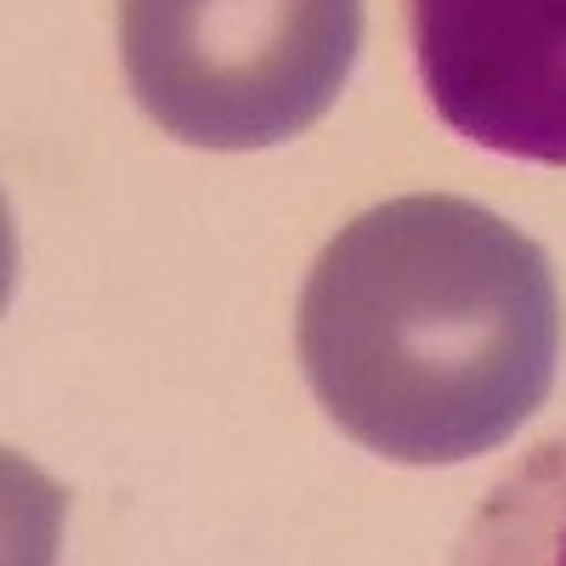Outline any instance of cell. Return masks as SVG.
<instances>
[{"label": "cell", "mask_w": 566, "mask_h": 566, "mask_svg": "<svg viewBox=\"0 0 566 566\" xmlns=\"http://www.w3.org/2000/svg\"><path fill=\"white\" fill-rule=\"evenodd\" d=\"M437 119L504 159L566 165V0H402Z\"/></svg>", "instance_id": "3"}, {"label": "cell", "mask_w": 566, "mask_h": 566, "mask_svg": "<svg viewBox=\"0 0 566 566\" xmlns=\"http://www.w3.org/2000/svg\"><path fill=\"white\" fill-rule=\"evenodd\" d=\"M459 560L482 566H566V437L533 448L488 493L464 527Z\"/></svg>", "instance_id": "4"}, {"label": "cell", "mask_w": 566, "mask_h": 566, "mask_svg": "<svg viewBox=\"0 0 566 566\" xmlns=\"http://www.w3.org/2000/svg\"><path fill=\"white\" fill-rule=\"evenodd\" d=\"M295 335L312 397L352 442L397 464H464L544 408L560 295L522 227L453 193H408L323 244Z\"/></svg>", "instance_id": "1"}, {"label": "cell", "mask_w": 566, "mask_h": 566, "mask_svg": "<svg viewBox=\"0 0 566 566\" xmlns=\"http://www.w3.org/2000/svg\"><path fill=\"white\" fill-rule=\"evenodd\" d=\"M363 0H125L119 57L142 114L193 148L250 154L335 108Z\"/></svg>", "instance_id": "2"}]
</instances>
